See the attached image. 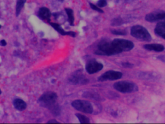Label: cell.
Returning a JSON list of instances; mask_svg holds the SVG:
<instances>
[{"instance_id":"1","label":"cell","mask_w":165,"mask_h":124,"mask_svg":"<svg viewBox=\"0 0 165 124\" xmlns=\"http://www.w3.org/2000/svg\"><path fill=\"white\" fill-rule=\"evenodd\" d=\"M57 98L56 93L49 91L41 95L38 99V103L40 106L49 109L53 115L58 116L61 111L59 105L57 103Z\"/></svg>"},{"instance_id":"2","label":"cell","mask_w":165,"mask_h":124,"mask_svg":"<svg viewBox=\"0 0 165 124\" xmlns=\"http://www.w3.org/2000/svg\"><path fill=\"white\" fill-rule=\"evenodd\" d=\"M131 35L138 40L150 42L152 37L147 29L141 25H135L131 29Z\"/></svg>"},{"instance_id":"3","label":"cell","mask_w":165,"mask_h":124,"mask_svg":"<svg viewBox=\"0 0 165 124\" xmlns=\"http://www.w3.org/2000/svg\"><path fill=\"white\" fill-rule=\"evenodd\" d=\"M111 43L117 54L123 52L130 51L134 47L133 42L124 39H114L111 41Z\"/></svg>"},{"instance_id":"4","label":"cell","mask_w":165,"mask_h":124,"mask_svg":"<svg viewBox=\"0 0 165 124\" xmlns=\"http://www.w3.org/2000/svg\"><path fill=\"white\" fill-rule=\"evenodd\" d=\"M96 55L111 56L117 54L113 48L111 42L109 40H101L97 45V50L95 51Z\"/></svg>"},{"instance_id":"5","label":"cell","mask_w":165,"mask_h":124,"mask_svg":"<svg viewBox=\"0 0 165 124\" xmlns=\"http://www.w3.org/2000/svg\"><path fill=\"white\" fill-rule=\"evenodd\" d=\"M113 87L117 91L122 93L136 92L139 90L138 86L132 81H120L113 84Z\"/></svg>"},{"instance_id":"6","label":"cell","mask_w":165,"mask_h":124,"mask_svg":"<svg viewBox=\"0 0 165 124\" xmlns=\"http://www.w3.org/2000/svg\"><path fill=\"white\" fill-rule=\"evenodd\" d=\"M71 105L76 110L79 112L88 114H91L94 112L93 105L87 100L77 99L73 101Z\"/></svg>"},{"instance_id":"7","label":"cell","mask_w":165,"mask_h":124,"mask_svg":"<svg viewBox=\"0 0 165 124\" xmlns=\"http://www.w3.org/2000/svg\"><path fill=\"white\" fill-rule=\"evenodd\" d=\"M104 66L102 63L98 62L95 59H91L87 62L85 69L89 74H93L97 73L103 69Z\"/></svg>"},{"instance_id":"8","label":"cell","mask_w":165,"mask_h":124,"mask_svg":"<svg viewBox=\"0 0 165 124\" xmlns=\"http://www.w3.org/2000/svg\"><path fill=\"white\" fill-rule=\"evenodd\" d=\"M123 76V73L121 72L114 71H109L103 73L99 77V81H115L119 80Z\"/></svg>"},{"instance_id":"9","label":"cell","mask_w":165,"mask_h":124,"mask_svg":"<svg viewBox=\"0 0 165 124\" xmlns=\"http://www.w3.org/2000/svg\"><path fill=\"white\" fill-rule=\"evenodd\" d=\"M165 12L162 10H156L147 14L145 17V21L149 22H154L164 20Z\"/></svg>"},{"instance_id":"10","label":"cell","mask_w":165,"mask_h":124,"mask_svg":"<svg viewBox=\"0 0 165 124\" xmlns=\"http://www.w3.org/2000/svg\"><path fill=\"white\" fill-rule=\"evenodd\" d=\"M69 80L71 83L75 85H85L89 83V80L85 77L80 71H76L72 74Z\"/></svg>"},{"instance_id":"11","label":"cell","mask_w":165,"mask_h":124,"mask_svg":"<svg viewBox=\"0 0 165 124\" xmlns=\"http://www.w3.org/2000/svg\"><path fill=\"white\" fill-rule=\"evenodd\" d=\"M52 13L49 9L46 7H41L39 9L37 17L42 21H46L48 23L51 22Z\"/></svg>"},{"instance_id":"12","label":"cell","mask_w":165,"mask_h":124,"mask_svg":"<svg viewBox=\"0 0 165 124\" xmlns=\"http://www.w3.org/2000/svg\"><path fill=\"white\" fill-rule=\"evenodd\" d=\"M51 26L53 27L57 32H58L61 36H69L71 37H75L76 36V33L73 31H66L59 24L55 22H50L49 23Z\"/></svg>"},{"instance_id":"13","label":"cell","mask_w":165,"mask_h":124,"mask_svg":"<svg viewBox=\"0 0 165 124\" xmlns=\"http://www.w3.org/2000/svg\"><path fill=\"white\" fill-rule=\"evenodd\" d=\"M154 33L156 36L165 38V23L164 21H160L157 23L154 29Z\"/></svg>"},{"instance_id":"14","label":"cell","mask_w":165,"mask_h":124,"mask_svg":"<svg viewBox=\"0 0 165 124\" xmlns=\"http://www.w3.org/2000/svg\"><path fill=\"white\" fill-rule=\"evenodd\" d=\"M143 48L148 51L156 52H162L165 49L164 46L160 44H147L143 46Z\"/></svg>"},{"instance_id":"15","label":"cell","mask_w":165,"mask_h":124,"mask_svg":"<svg viewBox=\"0 0 165 124\" xmlns=\"http://www.w3.org/2000/svg\"><path fill=\"white\" fill-rule=\"evenodd\" d=\"M14 108L19 111H23L27 108V103L21 98H16L13 101Z\"/></svg>"},{"instance_id":"16","label":"cell","mask_w":165,"mask_h":124,"mask_svg":"<svg viewBox=\"0 0 165 124\" xmlns=\"http://www.w3.org/2000/svg\"><path fill=\"white\" fill-rule=\"evenodd\" d=\"M66 13L67 14L68 17V21L70 26H73L74 25L75 17H74V11L72 9L70 8H66L64 9Z\"/></svg>"},{"instance_id":"17","label":"cell","mask_w":165,"mask_h":124,"mask_svg":"<svg viewBox=\"0 0 165 124\" xmlns=\"http://www.w3.org/2000/svg\"><path fill=\"white\" fill-rule=\"evenodd\" d=\"M27 0H17L16 6V16L19 17L21 14Z\"/></svg>"},{"instance_id":"18","label":"cell","mask_w":165,"mask_h":124,"mask_svg":"<svg viewBox=\"0 0 165 124\" xmlns=\"http://www.w3.org/2000/svg\"><path fill=\"white\" fill-rule=\"evenodd\" d=\"M83 97L85 98H90L91 99H94L97 100H102V98L101 97H100V95L96 94L94 93L90 92H87L83 93Z\"/></svg>"},{"instance_id":"19","label":"cell","mask_w":165,"mask_h":124,"mask_svg":"<svg viewBox=\"0 0 165 124\" xmlns=\"http://www.w3.org/2000/svg\"><path fill=\"white\" fill-rule=\"evenodd\" d=\"M75 115L78 118V119L79 120V122L81 124H84V123H90V119L88 117H87L86 116L84 115H81V113H76Z\"/></svg>"},{"instance_id":"20","label":"cell","mask_w":165,"mask_h":124,"mask_svg":"<svg viewBox=\"0 0 165 124\" xmlns=\"http://www.w3.org/2000/svg\"><path fill=\"white\" fill-rule=\"evenodd\" d=\"M111 33L115 35L118 36H126L127 35V31L125 29H112Z\"/></svg>"},{"instance_id":"21","label":"cell","mask_w":165,"mask_h":124,"mask_svg":"<svg viewBox=\"0 0 165 124\" xmlns=\"http://www.w3.org/2000/svg\"><path fill=\"white\" fill-rule=\"evenodd\" d=\"M123 24V21L121 18H115L114 19H113L111 21V25L113 26H120L121 25Z\"/></svg>"},{"instance_id":"22","label":"cell","mask_w":165,"mask_h":124,"mask_svg":"<svg viewBox=\"0 0 165 124\" xmlns=\"http://www.w3.org/2000/svg\"><path fill=\"white\" fill-rule=\"evenodd\" d=\"M89 5H90L91 9L94 10V11H97L98 12L100 13H103L104 12V11L102 9H101V8L98 7L97 5H96L93 3H89Z\"/></svg>"},{"instance_id":"23","label":"cell","mask_w":165,"mask_h":124,"mask_svg":"<svg viewBox=\"0 0 165 124\" xmlns=\"http://www.w3.org/2000/svg\"><path fill=\"white\" fill-rule=\"evenodd\" d=\"M107 4H108V3H107L106 0H99L97 1L96 5L100 8H103V7H106L107 6Z\"/></svg>"},{"instance_id":"24","label":"cell","mask_w":165,"mask_h":124,"mask_svg":"<svg viewBox=\"0 0 165 124\" xmlns=\"http://www.w3.org/2000/svg\"><path fill=\"white\" fill-rule=\"evenodd\" d=\"M121 66L124 68H132L134 66V65L129 62H124L121 63Z\"/></svg>"},{"instance_id":"25","label":"cell","mask_w":165,"mask_h":124,"mask_svg":"<svg viewBox=\"0 0 165 124\" xmlns=\"http://www.w3.org/2000/svg\"><path fill=\"white\" fill-rule=\"evenodd\" d=\"M6 45H7V42L4 39H3V40L0 41V46H1L5 47Z\"/></svg>"},{"instance_id":"26","label":"cell","mask_w":165,"mask_h":124,"mask_svg":"<svg viewBox=\"0 0 165 124\" xmlns=\"http://www.w3.org/2000/svg\"><path fill=\"white\" fill-rule=\"evenodd\" d=\"M157 59L160 60V61L165 63V56L164 55H160L159 56L157 57Z\"/></svg>"},{"instance_id":"27","label":"cell","mask_w":165,"mask_h":124,"mask_svg":"<svg viewBox=\"0 0 165 124\" xmlns=\"http://www.w3.org/2000/svg\"><path fill=\"white\" fill-rule=\"evenodd\" d=\"M47 123H51V124H52V123H55V124H57V123H60V122H58L57 120H55V119H51V120H50L49 121L47 122Z\"/></svg>"},{"instance_id":"28","label":"cell","mask_w":165,"mask_h":124,"mask_svg":"<svg viewBox=\"0 0 165 124\" xmlns=\"http://www.w3.org/2000/svg\"><path fill=\"white\" fill-rule=\"evenodd\" d=\"M58 1H59L60 3H63L64 1V0H57Z\"/></svg>"},{"instance_id":"29","label":"cell","mask_w":165,"mask_h":124,"mask_svg":"<svg viewBox=\"0 0 165 124\" xmlns=\"http://www.w3.org/2000/svg\"><path fill=\"white\" fill-rule=\"evenodd\" d=\"M55 81H56V80H54V79H53V80H51V83H55Z\"/></svg>"},{"instance_id":"30","label":"cell","mask_w":165,"mask_h":124,"mask_svg":"<svg viewBox=\"0 0 165 124\" xmlns=\"http://www.w3.org/2000/svg\"><path fill=\"white\" fill-rule=\"evenodd\" d=\"M1 93H2V92H1V89H0V95H1Z\"/></svg>"},{"instance_id":"31","label":"cell","mask_w":165,"mask_h":124,"mask_svg":"<svg viewBox=\"0 0 165 124\" xmlns=\"http://www.w3.org/2000/svg\"><path fill=\"white\" fill-rule=\"evenodd\" d=\"M1 28V25L0 24V29Z\"/></svg>"}]
</instances>
